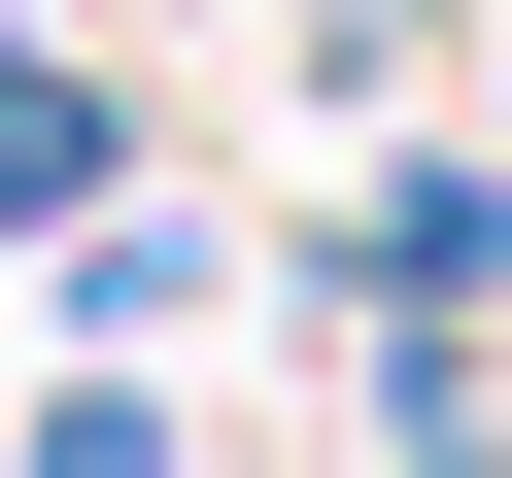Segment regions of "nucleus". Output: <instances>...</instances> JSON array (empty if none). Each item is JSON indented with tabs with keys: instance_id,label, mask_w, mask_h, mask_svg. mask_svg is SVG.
<instances>
[{
	"instance_id": "f257e3e1",
	"label": "nucleus",
	"mask_w": 512,
	"mask_h": 478,
	"mask_svg": "<svg viewBox=\"0 0 512 478\" xmlns=\"http://www.w3.org/2000/svg\"><path fill=\"white\" fill-rule=\"evenodd\" d=\"M69 171H103V103H69V69H0V205H69Z\"/></svg>"
}]
</instances>
